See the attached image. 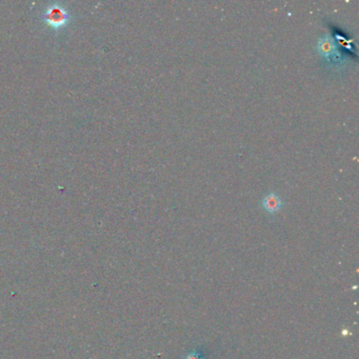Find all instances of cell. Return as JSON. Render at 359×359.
Listing matches in <instances>:
<instances>
[{
    "label": "cell",
    "instance_id": "cell-4",
    "mask_svg": "<svg viewBox=\"0 0 359 359\" xmlns=\"http://www.w3.org/2000/svg\"><path fill=\"white\" fill-rule=\"evenodd\" d=\"M184 359H203V358L200 356V354H199L197 351H194V352H192V353H189L187 356L184 357Z\"/></svg>",
    "mask_w": 359,
    "mask_h": 359
},
{
    "label": "cell",
    "instance_id": "cell-1",
    "mask_svg": "<svg viewBox=\"0 0 359 359\" xmlns=\"http://www.w3.org/2000/svg\"><path fill=\"white\" fill-rule=\"evenodd\" d=\"M261 203L263 209L268 213H271V214H274V213L278 212L283 205L281 198L275 194V193H269V194L265 195Z\"/></svg>",
    "mask_w": 359,
    "mask_h": 359
},
{
    "label": "cell",
    "instance_id": "cell-3",
    "mask_svg": "<svg viewBox=\"0 0 359 359\" xmlns=\"http://www.w3.org/2000/svg\"><path fill=\"white\" fill-rule=\"evenodd\" d=\"M46 19H48L52 24H56V26H58L59 24H62L65 21L66 17L61 9L56 8L50 10V12L46 14Z\"/></svg>",
    "mask_w": 359,
    "mask_h": 359
},
{
    "label": "cell",
    "instance_id": "cell-2",
    "mask_svg": "<svg viewBox=\"0 0 359 359\" xmlns=\"http://www.w3.org/2000/svg\"><path fill=\"white\" fill-rule=\"evenodd\" d=\"M317 50L319 54L322 55L323 57H329L334 53L335 44L330 37H323L318 41Z\"/></svg>",
    "mask_w": 359,
    "mask_h": 359
}]
</instances>
